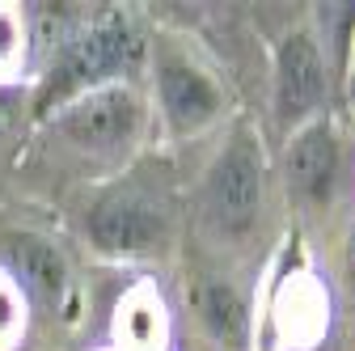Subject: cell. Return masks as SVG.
Here are the masks:
<instances>
[{
	"instance_id": "obj_1",
	"label": "cell",
	"mask_w": 355,
	"mask_h": 351,
	"mask_svg": "<svg viewBox=\"0 0 355 351\" xmlns=\"http://www.w3.org/2000/svg\"><path fill=\"white\" fill-rule=\"evenodd\" d=\"M211 212H216V221L225 225V229H245L254 221V212H258V195H262V173H258V161L250 157L245 144H237L225 161H220L211 169Z\"/></svg>"
},
{
	"instance_id": "obj_2",
	"label": "cell",
	"mask_w": 355,
	"mask_h": 351,
	"mask_svg": "<svg viewBox=\"0 0 355 351\" xmlns=\"http://www.w3.org/2000/svg\"><path fill=\"white\" fill-rule=\"evenodd\" d=\"M131 123H136V102H131V94H123V89L89 94L85 102H76L64 114V131L76 144H89V148L119 144L131 131Z\"/></svg>"
},
{
	"instance_id": "obj_3",
	"label": "cell",
	"mask_w": 355,
	"mask_h": 351,
	"mask_svg": "<svg viewBox=\"0 0 355 351\" xmlns=\"http://www.w3.org/2000/svg\"><path fill=\"white\" fill-rule=\"evenodd\" d=\"M127 51H131L127 26H123V22H102L98 30H89L80 42H72V51L64 55V64H60V72H55V85H51V89L64 94V89H72V85H85V80H94V76L119 68V64L127 60Z\"/></svg>"
},
{
	"instance_id": "obj_4",
	"label": "cell",
	"mask_w": 355,
	"mask_h": 351,
	"mask_svg": "<svg viewBox=\"0 0 355 351\" xmlns=\"http://www.w3.org/2000/svg\"><path fill=\"white\" fill-rule=\"evenodd\" d=\"M322 60L313 51V42L304 34H292L279 51V114L284 119H300L318 106L322 98Z\"/></svg>"
},
{
	"instance_id": "obj_5",
	"label": "cell",
	"mask_w": 355,
	"mask_h": 351,
	"mask_svg": "<svg viewBox=\"0 0 355 351\" xmlns=\"http://www.w3.org/2000/svg\"><path fill=\"white\" fill-rule=\"evenodd\" d=\"M334 169H338V148L326 127H309L304 136H296V144L288 153V173L300 195L326 199L334 187Z\"/></svg>"
},
{
	"instance_id": "obj_6",
	"label": "cell",
	"mask_w": 355,
	"mask_h": 351,
	"mask_svg": "<svg viewBox=\"0 0 355 351\" xmlns=\"http://www.w3.org/2000/svg\"><path fill=\"white\" fill-rule=\"evenodd\" d=\"M89 233L106 250H144L157 237V221L148 207L131 203V199H106L94 212V221H89Z\"/></svg>"
},
{
	"instance_id": "obj_7",
	"label": "cell",
	"mask_w": 355,
	"mask_h": 351,
	"mask_svg": "<svg viewBox=\"0 0 355 351\" xmlns=\"http://www.w3.org/2000/svg\"><path fill=\"white\" fill-rule=\"evenodd\" d=\"M161 94H165L169 114L182 123V127H199V123H207L211 110H216V89H211V85H207L195 68H165Z\"/></svg>"
},
{
	"instance_id": "obj_8",
	"label": "cell",
	"mask_w": 355,
	"mask_h": 351,
	"mask_svg": "<svg viewBox=\"0 0 355 351\" xmlns=\"http://www.w3.org/2000/svg\"><path fill=\"white\" fill-rule=\"evenodd\" d=\"M203 318L211 326V334L229 347H241L250 334V314H245V300L229 288V284H211L203 292Z\"/></svg>"
},
{
	"instance_id": "obj_9",
	"label": "cell",
	"mask_w": 355,
	"mask_h": 351,
	"mask_svg": "<svg viewBox=\"0 0 355 351\" xmlns=\"http://www.w3.org/2000/svg\"><path fill=\"white\" fill-rule=\"evenodd\" d=\"M9 258L17 262V271H21L42 296H55V292L64 288V267H60V258H55V250H47L42 241L17 237V241L9 246Z\"/></svg>"
},
{
	"instance_id": "obj_10",
	"label": "cell",
	"mask_w": 355,
	"mask_h": 351,
	"mask_svg": "<svg viewBox=\"0 0 355 351\" xmlns=\"http://www.w3.org/2000/svg\"><path fill=\"white\" fill-rule=\"evenodd\" d=\"M21 60V26L9 9H0V72H13Z\"/></svg>"
},
{
	"instance_id": "obj_11",
	"label": "cell",
	"mask_w": 355,
	"mask_h": 351,
	"mask_svg": "<svg viewBox=\"0 0 355 351\" xmlns=\"http://www.w3.org/2000/svg\"><path fill=\"white\" fill-rule=\"evenodd\" d=\"M17 326H21V305H17V292L0 284V347L13 343Z\"/></svg>"
},
{
	"instance_id": "obj_12",
	"label": "cell",
	"mask_w": 355,
	"mask_h": 351,
	"mask_svg": "<svg viewBox=\"0 0 355 351\" xmlns=\"http://www.w3.org/2000/svg\"><path fill=\"white\" fill-rule=\"evenodd\" d=\"M347 275H351V284H355V233H351V246H347Z\"/></svg>"
}]
</instances>
